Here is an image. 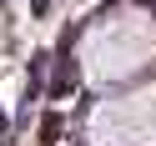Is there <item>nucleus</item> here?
<instances>
[{"label": "nucleus", "instance_id": "nucleus-2", "mask_svg": "<svg viewBox=\"0 0 156 146\" xmlns=\"http://www.w3.org/2000/svg\"><path fill=\"white\" fill-rule=\"evenodd\" d=\"M35 146H66V116L55 106L35 116Z\"/></svg>", "mask_w": 156, "mask_h": 146}, {"label": "nucleus", "instance_id": "nucleus-1", "mask_svg": "<svg viewBox=\"0 0 156 146\" xmlns=\"http://www.w3.org/2000/svg\"><path fill=\"white\" fill-rule=\"evenodd\" d=\"M76 86H81V71H76L71 55H51V71H45V101H66V96H76Z\"/></svg>", "mask_w": 156, "mask_h": 146}, {"label": "nucleus", "instance_id": "nucleus-4", "mask_svg": "<svg viewBox=\"0 0 156 146\" xmlns=\"http://www.w3.org/2000/svg\"><path fill=\"white\" fill-rule=\"evenodd\" d=\"M0 136H10V106L0 101Z\"/></svg>", "mask_w": 156, "mask_h": 146}, {"label": "nucleus", "instance_id": "nucleus-3", "mask_svg": "<svg viewBox=\"0 0 156 146\" xmlns=\"http://www.w3.org/2000/svg\"><path fill=\"white\" fill-rule=\"evenodd\" d=\"M51 10H55V0H30V20H45Z\"/></svg>", "mask_w": 156, "mask_h": 146}, {"label": "nucleus", "instance_id": "nucleus-5", "mask_svg": "<svg viewBox=\"0 0 156 146\" xmlns=\"http://www.w3.org/2000/svg\"><path fill=\"white\" fill-rule=\"evenodd\" d=\"M0 5H5V0H0Z\"/></svg>", "mask_w": 156, "mask_h": 146}]
</instances>
